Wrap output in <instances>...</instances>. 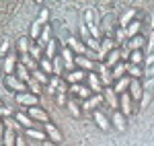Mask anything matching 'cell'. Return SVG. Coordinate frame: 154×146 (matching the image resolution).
<instances>
[{
    "label": "cell",
    "instance_id": "obj_31",
    "mask_svg": "<svg viewBox=\"0 0 154 146\" xmlns=\"http://www.w3.org/2000/svg\"><path fill=\"white\" fill-rule=\"evenodd\" d=\"M128 66H130V62H119L117 66L111 70V72H113V80H119V78L128 76Z\"/></svg>",
    "mask_w": 154,
    "mask_h": 146
},
{
    "label": "cell",
    "instance_id": "obj_23",
    "mask_svg": "<svg viewBox=\"0 0 154 146\" xmlns=\"http://www.w3.org/2000/svg\"><path fill=\"white\" fill-rule=\"evenodd\" d=\"M51 35H54V27H51V25H45V27H43V31H41V35H39V39H37L35 43H39L41 48L45 49V45L54 39Z\"/></svg>",
    "mask_w": 154,
    "mask_h": 146
},
{
    "label": "cell",
    "instance_id": "obj_56",
    "mask_svg": "<svg viewBox=\"0 0 154 146\" xmlns=\"http://www.w3.org/2000/svg\"><path fill=\"white\" fill-rule=\"evenodd\" d=\"M0 123H2V117H0Z\"/></svg>",
    "mask_w": 154,
    "mask_h": 146
},
{
    "label": "cell",
    "instance_id": "obj_51",
    "mask_svg": "<svg viewBox=\"0 0 154 146\" xmlns=\"http://www.w3.org/2000/svg\"><path fill=\"white\" fill-rule=\"evenodd\" d=\"M4 95H8V89L4 86V82H2V78H0V99L4 97Z\"/></svg>",
    "mask_w": 154,
    "mask_h": 146
},
{
    "label": "cell",
    "instance_id": "obj_35",
    "mask_svg": "<svg viewBox=\"0 0 154 146\" xmlns=\"http://www.w3.org/2000/svg\"><path fill=\"white\" fill-rule=\"evenodd\" d=\"M144 60H146V54H144V49H136V51H131L130 64H134V66H144Z\"/></svg>",
    "mask_w": 154,
    "mask_h": 146
},
{
    "label": "cell",
    "instance_id": "obj_8",
    "mask_svg": "<svg viewBox=\"0 0 154 146\" xmlns=\"http://www.w3.org/2000/svg\"><path fill=\"white\" fill-rule=\"evenodd\" d=\"M128 93H130V97L134 103H140L144 97V85H142V80H136V78H131V85L130 89H128Z\"/></svg>",
    "mask_w": 154,
    "mask_h": 146
},
{
    "label": "cell",
    "instance_id": "obj_47",
    "mask_svg": "<svg viewBox=\"0 0 154 146\" xmlns=\"http://www.w3.org/2000/svg\"><path fill=\"white\" fill-rule=\"evenodd\" d=\"M150 101H152V93L150 91H144V97L140 101V109H146L148 105H150Z\"/></svg>",
    "mask_w": 154,
    "mask_h": 146
},
{
    "label": "cell",
    "instance_id": "obj_19",
    "mask_svg": "<svg viewBox=\"0 0 154 146\" xmlns=\"http://www.w3.org/2000/svg\"><path fill=\"white\" fill-rule=\"evenodd\" d=\"M84 78H86V72L84 70H72V72H66V76H64V80L68 82V85H80Z\"/></svg>",
    "mask_w": 154,
    "mask_h": 146
},
{
    "label": "cell",
    "instance_id": "obj_41",
    "mask_svg": "<svg viewBox=\"0 0 154 146\" xmlns=\"http://www.w3.org/2000/svg\"><path fill=\"white\" fill-rule=\"evenodd\" d=\"M39 68L48 74V76H54V64H51V60H48V58H41V60H39Z\"/></svg>",
    "mask_w": 154,
    "mask_h": 146
},
{
    "label": "cell",
    "instance_id": "obj_18",
    "mask_svg": "<svg viewBox=\"0 0 154 146\" xmlns=\"http://www.w3.org/2000/svg\"><path fill=\"white\" fill-rule=\"evenodd\" d=\"M111 126L119 130V132H125V128H128V117L121 113V111H113V115H111Z\"/></svg>",
    "mask_w": 154,
    "mask_h": 146
},
{
    "label": "cell",
    "instance_id": "obj_11",
    "mask_svg": "<svg viewBox=\"0 0 154 146\" xmlns=\"http://www.w3.org/2000/svg\"><path fill=\"white\" fill-rule=\"evenodd\" d=\"M119 111H121L125 117H130L131 113H134V101H131L130 93H123V95H119Z\"/></svg>",
    "mask_w": 154,
    "mask_h": 146
},
{
    "label": "cell",
    "instance_id": "obj_30",
    "mask_svg": "<svg viewBox=\"0 0 154 146\" xmlns=\"http://www.w3.org/2000/svg\"><path fill=\"white\" fill-rule=\"evenodd\" d=\"M136 14H138V11L136 8H130V11H125L123 14H121V19H119V23H117V27H121V29H125L128 25L136 19Z\"/></svg>",
    "mask_w": 154,
    "mask_h": 146
},
{
    "label": "cell",
    "instance_id": "obj_36",
    "mask_svg": "<svg viewBox=\"0 0 154 146\" xmlns=\"http://www.w3.org/2000/svg\"><path fill=\"white\" fill-rule=\"evenodd\" d=\"M128 76L130 78H136V80H142L144 78V66H134V64H130L128 66Z\"/></svg>",
    "mask_w": 154,
    "mask_h": 146
},
{
    "label": "cell",
    "instance_id": "obj_42",
    "mask_svg": "<svg viewBox=\"0 0 154 146\" xmlns=\"http://www.w3.org/2000/svg\"><path fill=\"white\" fill-rule=\"evenodd\" d=\"M41 31H43V25H39L37 21H33V23H31V31H29V37H31L33 41H37L39 35H41Z\"/></svg>",
    "mask_w": 154,
    "mask_h": 146
},
{
    "label": "cell",
    "instance_id": "obj_3",
    "mask_svg": "<svg viewBox=\"0 0 154 146\" xmlns=\"http://www.w3.org/2000/svg\"><path fill=\"white\" fill-rule=\"evenodd\" d=\"M39 101H41V97H37V95H33V93L14 95V103L21 105V107H39Z\"/></svg>",
    "mask_w": 154,
    "mask_h": 146
},
{
    "label": "cell",
    "instance_id": "obj_15",
    "mask_svg": "<svg viewBox=\"0 0 154 146\" xmlns=\"http://www.w3.org/2000/svg\"><path fill=\"white\" fill-rule=\"evenodd\" d=\"M74 64H76V68H78V70H84L86 74H88V72H95V70H97V62L88 60V58H84V56H76V58H74Z\"/></svg>",
    "mask_w": 154,
    "mask_h": 146
},
{
    "label": "cell",
    "instance_id": "obj_17",
    "mask_svg": "<svg viewBox=\"0 0 154 146\" xmlns=\"http://www.w3.org/2000/svg\"><path fill=\"white\" fill-rule=\"evenodd\" d=\"M43 132L48 134V138L51 140V142H56V144H62V140H64V136H62V132H60L58 128L54 126L51 122L43 123Z\"/></svg>",
    "mask_w": 154,
    "mask_h": 146
},
{
    "label": "cell",
    "instance_id": "obj_32",
    "mask_svg": "<svg viewBox=\"0 0 154 146\" xmlns=\"http://www.w3.org/2000/svg\"><path fill=\"white\" fill-rule=\"evenodd\" d=\"M125 33H128L130 39H131V37H136V35H140V33H142V23H140L138 19H134V21L125 27Z\"/></svg>",
    "mask_w": 154,
    "mask_h": 146
},
{
    "label": "cell",
    "instance_id": "obj_1",
    "mask_svg": "<svg viewBox=\"0 0 154 146\" xmlns=\"http://www.w3.org/2000/svg\"><path fill=\"white\" fill-rule=\"evenodd\" d=\"M2 82H4V86H6L11 93H14V95L29 93V86H27V82H23L21 78H17L14 74H11V76H4V78H2Z\"/></svg>",
    "mask_w": 154,
    "mask_h": 146
},
{
    "label": "cell",
    "instance_id": "obj_53",
    "mask_svg": "<svg viewBox=\"0 0 154 146\" xmlns=\"http://www.w3.org/2000/svg\"><path fill=\"white\" fill-rule=\"evenodd\" d=\"M43 146H60V144H56V142H51V140H45V142H43Z\"/></svg>",
    "mask_w": 154,
    "mask_h": 146
},
{
    "label": "cell",
    "instance_id": "obj_16",
    "mask_svg": "<svg viewBox=\"0 0 154 146\" xmlns=\"http://www.w3.org/2000/svg\"><path fill=\"white\" fill-rule=\"evenodd\" d=\"M86 82H88V89L93 91V95H101L103 89H105V86L101 85V78H99L97 72H88L86 74Z\"/></svg>",
    "mask_w": 154,
    "mask_h": 146
},
{
    "label": "cell",
    "instance_id": "obj_20",
    "mask_svg": "<svg viewBox=\"0 0 154 146\" xmlns=\"http://www.w3.org/2000/svg\"><path fill=\"white\" fill-rule=\"evenodd\" d=\"M146 43H148V37L144 35V33H140V35L131 37L130 41H128V48H130L131 51H136V49H146Z\"/></svg>",
    "mask_w": 154,
    "mask_h": 146
},
{
    "label": "cell",
    "instance_id": "obj_50",
    "mask_svg": "<svg viewBox=\"0 0 154 146\" xmlns=\"http://www.w3.org/2000/svg\"><path fill=\"white\" fill-rule=\"evenodd\" d=\"M17 146H29L25 140V134H17Z\"/></svg>",
    "mask_w": 154,
    "mask_h": 146
},
{
    "label": "cell",
    "instance_id": "obj_45",
    "mask_svg": "<svg viewBox=\"0 0 154 146\" xmlns=\"http://www.w3.org/2000/svg\"><path fill=\"white\" fill-rule=\"evenodd\" d=\"M35 21H37V23H39V25H43V27L48 25V21H49V11H48V8H45V6L41 8V12H39V17H37Z\"/></svg>",
    "mask_w": 154,
    "mask_h": 146
},
{
    "label": "cell",
    "instance_id": "obj_52",
    "mask_svg": "<svg viewBox=\"0 0 154 146\" xmlns=\"http://www.w3.org/2000/svg\"><path fill=\"white\" fill-rule=\"evenodd\" d=\"M4 132H6V128H4V123H0V142H2V138H4Z\"/></svg>",
    "mask_w": 154,
    "mask_h": 146
},
{
    "label": "cell",
    "instance_id": "obj_27",
    "mask_svg": "<svg viewBox=\"0 0 154 146\" xmlns=\"http://www.w3.org/2000/svg\"><path fill=\"white\" fill-rule=\"evenodd\" d=\"M119 62H121V49H113V51H111V54H109V56H107L105 58V66L107 68H111V70H113V68H115V66H117Z\"/></svg>",
    "mask_w": 154,
    "mask_h": 146
},
{
    "label": "cell",
    "instance_id": "obj_24",
    "mask_svg": "<svg viewBox=\"0 0 154 146\" xmlns=\"http://www.w3.org/2000/svg\"><path fill=\"white\" fill-rule=\"evenodd\" d=\"M131 85V78L130 76H123V78H119V80H115V85H113V91L119 95H123V93H128V89H130Z\"/></svg>",
    "mask_w": 154,
    "mask_h": 146
},
{
    "label": "cell",
    "instance_id": "obj_40",
    "mask_svg": "<svg viewBox=\"0 0 154 146\" xmlns=\"http://www.w3.org/2000/svg\"><path fill=\"white\" fill-rule=\"evenodd\" d=\"M27 86H29V93H33V95H37V97L43 95V85H39L35 78H31V80L27 82Z\"/></svg>",
    "mask_w": 154,
    "mask_h": 146
},
{
    "label": "cell",
    "instance_id": "obj_10",
    "mask_svg": "<svg viewBox=\"0 0 154 146\" xmlns=\"http://www.w3.org/2000/svg\"><path fill=\"white\" fill-rule=\"evenodd\" d=\"M27 115L31 120H35L39 123H48L49 122V113L43 107H27Z\"/></svg>",
    "mask_w": 154,
    "mask_h": 146
},
{
    "label": "cell",
    "instance_id": "obj_9",
    "mask_svg": "<svg viewBox=\"0 0 154 146\" xmlns=\"http://www.w3.org/2000/svg\"><path fill=\"white\" fill-rule=\"evenodd\" d=\"M103 99H105V105H109L113 111L119 109V97H117V93L113 91V86L103 89Z\"/></svg>",
    "mask_w": 154,
    "mask_h": 146
},
{
    "label": "cell",
    "instance_id": "obj_57",
    "mask_svg": "<svg viewBox=\"0 0 154 146\" xmlns=\"http://www.w3.org/2000/svg\"><path fill=\"white\" fill-rule=\"evenodd\" d=\"M0 146H2V142H0Z\"/></svg>",
    "mask_w": 154,
    "mask_h": 146
},
{
    "label": "cell",
    "instance_id": "obj_49",
    "mask_svg": "<svg viewBox=\"0 0 154 146\" xmlns=\"http://www.w3.org/2000/svg\"><path fill=\"white\" fill-rule=\"evenodd\" d=\"M142 85H144V91H150V93H152L154 91V78H146Z\"/></svg>",
    "mask_w": 154,
    "mask_h": 146
},
{
    "label": "cell",
    "instance_id": "obj_33",
    "mask_svg": "<svg viewBox=\"0 0 154 146\" xmlns=\"http://www.w3.org/2000/svg\"><path fill=\"white\" fill-rule=\"evenodd\" d=\"M51 64H54V76H64V72H66V66H64V60H62V56H56L54 60H51Z\"/></svg>",
    "mask_w": 154,
    "mask_h": 146
},
{
    "label": "cell",
    "instance_id": "obj_4",
    "mask_svg": "<svg viewBox=\"0 0 154 146\" xmlns=\"http://www.w3.org/2000/svg\"><path fill=\"white\" fill-rule=\"evenodd\" d=\"M95 72H99V78H101V85L105 86H113L115 85V80H113V72H111V68H107L105 62H99L97 64V70Z\"/></svg>",
    "mask_w": 154,
    "mask_h": 146
},
{
    "label": "cell",
    "instance_id": "obj_43",
    "mask_svg": "<svg viewBox=\"0 0 154 146\" xmlns=\"http://www.w3.org/2000/svg\"><path fill=\"white\" fill-rule=\"evenodd\" d=\"M43 51H45V49L41 48L39 43H33L31 49H29V56H31V58H35V60L39 62V60H41V56H43Z\"/></svg>",
    "mask_w": 154,
    "mask_h": 146
},
{
    "label": "cell",
    "instance_id": "obj_44",
    "mask_svg": "<svg viewBox=\"0 0 154 146\" xmlns=\"http://www.w3.org/2000/svg\"><path fill=\"white\" fill-rule=\"evenodd\" d=\"M0 117H2V120H6V117H14V109H12V105H2V107H0Z\"/></svg>",
    "mask_w": 154,
    "mask_h": 146
},
{
    "label": "cell",
    "instance_id": "obj_5",
    "mask_svg": "<svg viewBox=\"0 0 154 146\" xmlns=\"http://www.w3.org/2000/svg\"><path fill=\"white\" fill-rule=\"evenodd\" d=\"M2 66H4V76H11L17 72V66H19V54L11 51L8 56L2 58Z\"/></svg>",
    "mask_w": 154,
    "mask_h": 146
},
{
    "label": "cell",
    "instance_id": "obj_22",
    "mask_svg": "<svg viewBox=\"0 0 154 146\" xmlns=\"http://www.w3.org/2000/svg\"><path fill=\"white\" fill-rule=\"evenodd\" d=\"M93 117H95L97 126H99V128H101L103 132H107V130L111 128V120H109V117H107V115H105V113H103V111H101V109L93 111Z\"/></svg>",
    "mask_w": 154,
    "mask_h": 146
},
{
    "label": "cell",
    "instance_id": "obj_29",
    "mask_svg": "<svg viewBox=\"0 0 154 146\" xmlns=\"http://www.w3.org/2000/svg\"><path fill=\"white\" fill-rule=\"evenodd\" d=\"M14 76H17V78H21L23 82H29V80L33 78V76H31V70H29V68H27V66H25L21 60H19V66H17V72H14Z\"/></svg>",
    "mask_w": 154,
    "mask_h": 146
},
{
    "label": "cell",
    "instance_id": "obj_26",
    "mask_svg": "<svg viewBox=\"0 0 154 146\" xmlns=\"http://www.w3.org/2000/svg\"><path fill=\"white\" fill-rule=\"evenodd\" d=\"M101 23V19H99V14H97L95 8H86L84 11V25L86 27H95V25Z\"/></svg>",
    "mask_w": 154,
    "mask_h": 146
},
{
    "label": "cell",
    "instance_id": "obj_54",
    "mask_svg": "<svg viewBox=\"0 0 154 146\" xmlns=\"http://www.w3.org/2000/svg\"><path fill=\"white\" fill-rule=\"evenodd\" d=\"M0 78H4V66H2V60H0Z\"/></svg>",
    "mask_w": 154,
    "mask_h": 146
},
{
    "label": "cell",
    "instance_id": "obj_55",
    "mask_svg": "<svg viewBox=\"0 0 154 146\" xmlns=\"http://www.w3.org/2000/svg\"><path fill=\"white\" fill-rule=\"evenodd\" d=\"M0 107H2V99H0Z\"/></svg>",
    "mask_w": 154,
    "mask_h": 146
},
{
    "label": "cell",
    "instance_id": "obj_46",
    "mask_svg": "<svg viewBox=\"0 0 154 146\" xmlns=\"http://www.w3.org/2000/svg\"><path fill=\"white\" fill-rule=\"evenodd\" d=\"M8 49H11V39L6 37V39H2V43H0V60L4 58V54L8 56Z\"/></svg>",
    "mask_w": 154,
    "mask_h": 146
},
{
    "label": "cell",
    "instance_id": "obj_38",
    "mask_svg": "<svg viewBox=\"0 0 154 146\" xmlns=\"http://www.w3.org/2000/svg\"><path fill=\"white\" fill-rule=\"evenodd\" d=\"M19 60L23 62V64H25V66H27V68H29V70H31V72L39 68V62H37L35 58H31L29 54H25V56H19Z\"/></svg>",
    "mask_w": 154,
    "mask_h": 146
},
{
    "label": "cell",
    "instance_id": "obj_21",
    "mask_svg": "<svg viewBox=\"0 0 154 146\" xmlns=\"http://www.w3.org/2000/svg\"><path fill=\"white\" fill-rule=\"evenodd\" d=\"M33 43H35V41H33L31 37H27V35L19 37V41H17V54H19V56L29 54V49H31V45H33Z\"/></svg>",
    "mask_w": 154,
    "mask_h": 146
},
{
    "label": "cell",
    "instance_id": "obj_25",
    "mask_svg": "<svg viewBox=\"0 0 154 146\" xmlns=\"http://www.w3.org/2000/svg\"><path fill=\"white\" fill-rule=\"evenodd\" d=\"M58 48H60V41H58V39H51L48 45H45L43 58H48V60H54L56 56H60V54H58Z\"/></svg>",
    "mask_w": 154,
    "mask_h": 146
},
{
    "label": "cell",
    "instance_id": "obj_7",
    "mask_svg": "<svg viewBox=\"0 0 154 146\" xmlns=\"http://www.w3.org/2000/svg\"><path fill=\"white\" fill-rule=\"evenodd\" d=\"M60 56H62V60H64V66H66V70L72 72V70H76V64H74V51H72L68 45H62L60 48Z\"/></svg>",
    "mask_w": 154,
    "mask_h": 146
},
{
    "label": "cell",
    "instance_id": "obj_28",
    "mask_svg": "<svg viewBox=\"0 0 154 146\" xmlns=\"http://www.w3.org/2000/svg\"><path fill=\"white\" fill-rule=\"evenodd\" d=\"M80 103H82V101H78V99H74V97H72L70 101H68L66 109L70 111V115H72V117H80V115H82V107H80Z\"/></svg>",
    "mask_w": 154,
    "mask_h": 146
},
{
    "label": "cell",
    "instance_id": "obj_34",
    "mask_svg": "<svg viewBox=\"0 0 154 146\" xmlns=\"http://www.w3.org/2000/svg\"><path fill=\"white\" fill-rule=\"evenodd\" d=\"M2 123H4V128H8V130H14L17 134H23L25 132V128L21 126V123L17 122L14 117H6V120H2Z\"/></svg>",
    "mask_w": 154,
    "mask_h": 146
},
{
    "label": "cell",
    "instance_id": "obj_12",
    "mask_svg": "<svg viewBox=\"0 0 154 146\" xmlns=\"http://www.w3.org/2000/svg\"><path fill=\"white\" fill-rule=\"evenodd\" d=\"M103 103H105V99H103V93H101V95H93L91 99L82 101L80 107H82V111H97L99 105H103Z\"/></svg>",
    "mask_w": 154,
    "mask_h": 146
},
{
    "label": "cell",
    "instance_id": "obj_14",
    "mask_svg": "<svg viewBox=\"0 0 154 146\" xmlns=\"http://www.w3.org/2000/svg\"><path fill=\"white\" fill-rule=\"evenodd\" d=\"M23 134H25V138H29V140H33V142H39V144H43L45 140H49L48 134L43 132V126H41V128H33V130H25Z\"/></svg>",
    "mask_w": 154,
    "mask_h": 146
},
{
    "label": "cell",
    "instance_id": "obj_48",
    "mask_svg": "<svg viewBox=\"0 0 154 146\" xmlns=\"http://www.w3.org/2000/svg\"><path fill=\"white\" fill-rule=\"evenodd\" d=\"M54 99H56V105H60V107H66V105H68V101H70V99L66 97V95H62V93H58Z\"/></svg>",
    "mask_w": 154,
    "mask_h": 146
},
{
    "label": "cell",
    "instance_id": "obj_13",
    "mask_svg": "<svg viewBox=\"0 0 154 146\" xmlns=\"http://www.w3.org/2000/svg\"><path fill=\"white\" fill-rule=\"evenodd\" d=\"M113 49H117V43L113 41V37H103V39H101V48H99V56L103 58V62H105V58Z\"/></svg>",
    "mask_w": 154,
    "mask_h": 146
},
{
    "label": "cell",
    "instance_id": "obj_6",
    "mask_svg": "<svg viewBox=\"0 0 154 146\" xmlns=\"http://www.w3.org/2000/svg\"><path fill=\"white\" fill-rule=\"evenodd\" d=\"M66 45L74 51V56H84V54H86V45H84V41L78 35H72V33H70L68 41H66Z\"/></svg>",
    "mask_w": 154,
    "mask_h": 146
},
{
    "label": "cell",
    "instance_id": "obj_2",
    "mask_svg": "<svg viewBox=\"0 0 154 146\" xmlns=\"http://www.w3.org/2000/svg\"><path fill=\"white\" fill-rule=\"evenodd\" d=\"M117 17L113 14V12H107L105 17L101 19V23H99V27H101V33H105V37H113V33H115V29H117Z\"/></svg>",
    "mask_w": 154,
    "mask_h": 146
},
{
    "label": "cell",
    "instance_id": "obj_39",
    "mask_svg": "<svg viewBox=\"0 0 154 146\" xmlns=\"http://www.w3.org/2000/svg\"><path fill=\"white\" fill-rule=\"evenodd\" d=\"M31 76L35 78V80L39 82V85H43V86H48V85H49V76H48L45 72H43L41 68H37V70H33V72H31Z\"/></svg>",
    "mask_w": 154,
    "mask_h": 146
},
{
    "label": "cell",
    "instance_id": "obj_37",
    "mask_svg": "<svg viewBox=\"0 0 154 146\" xmlns=\"http://www.w3.org/2000/svg\"><path fill=\"white\" fill-rule=\"evenodd\" d=\"M2 146H17V132L14 130H8L4 132V138H2Z\"/></svg>",
    "mask_w": 154,
    "mask_h": 146
}]
</instances>
